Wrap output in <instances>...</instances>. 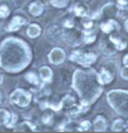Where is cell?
I'll return each mask as SVG.
<instances>
[{"instance_id":"1","label":"cell","mask_w":128,"mask_h":133,"mask_svg":"<svg viewBox=\"0 0 128 133\" xmlns=\"http://www.w3.org/2000/svg\"><path fill=\"white\" fill-rule=\"evenodd\" d=\"M31 59V49L23 39L9 36L0 42L1 68L7 73L17 74L22 72L29 66Z\"/></svg>"},{"instance_id":"2","label":"cell","mask_w":128,"mask_h":133,"mask_svg":"<svg viewBox=\"0 0 128 133\" xmlns=\"http://www.w3.org/2000/svg\"><path fill=\"white\" fill-rule=\"evenodd\" d=\"M72 88L77 93L80 104L85 106L94 104L103 92V85L99 82L98 72L91 66L74 71Z\"/></svg>"},{"instance_id":"3","label":"cell","mask_w":128,"mask_h":133,"mask_svg":"<svg viewBox=\"0 0 128 133\" xmlns=\"http://www.w3.org/2000/svg\"><path fill=\"white\" fill-rule=\"evenodd\" d=\"M107 103L119 116L128 119V90L113 89L106 94Z\"/></svg>"},{"instance_id":"4","label":"cell","mask_w":128,"mask_h":133,"mask_svg":"<svg viewBox=\"0 0 128 133\" xmlns=\"http://www.w3.org/2000/svg\"><path fill=\"white\" fill-rule=\"evenodd\" d=\"M98 58V55L93 52V51H84L80 50H74L71 51L69 59L72 63H75L77 65L81 66L82 68H89Z\"/></svg>"},{"instance_id":"5","label":"cell","mask_w":128,"mask_h":133,"mask_svg":"<svg viewBox=\"0 0 128 133\" xmlns=\"http://www.w3.org/2000/svg\"><path fill=\"white\" fill-rule=\"evenodd\" d=\"M9 101H10V104L16 108H27L32 101V94L28 90L18 88L9 95Z\"/></svg>"},{"instance_id":"6","label":"cell","mask_w":128,"mask_h":133,"mask_svg":"<svg viewBox=\"0 0 128 133\" xmlns=\"http://www.w3.org/2000/svg\"><path fill=\"white\" fill-rule=\"evenodd\" d=\"M120 12H121V9L117 4L113 2H108L104 4L99 10V12L97 13V18L101 20L110 19V18L117 19L120 16Z\"/></svg>"},{"instance_id":"7","label":"cell","mask_w":128,"mask_h":133,"mask_svg":"<svg viewBox=\"0 0 128 133\" xmlns=\"http://www.w3.org/2000/svg\"><path fill=\"white\" fill-rule=\"evenodd\" d=\"M48 62L51 64V65H54V66H60L62 65L65 59H66V54H65V50L62 48H59V46H55L53 48L52 50L49 51L47 56Z\"/></svg>"},{"instance_id":"8","label":"cell","mask_w":128,"mask_h":133,"mask_svg":"<svg viewBox=\"0 0 128 133\" xmlns=\"http://www.w3.org/2000/svg\"><path fill=\"white\" fill-rule=\"evenodd\" d=\"M100 29L101 31L105 34H110L112 32H118L120 30V27L118 22L116 21L115 18H110V19H105L102 20V22L100 23Z\"/></svg>"},{"instance_id":"9","label":"cell","mask_w":128,"mask_h":133,"mask_svg":"<svg viewBox=\"0 0 128 133\" xmlns=\"http://www.w3.org/2000/svg\"><path fill=\"white\" fill-rule=\"evenodd\" d=\"M46 37L50 42H58L63 37V29L57 24H50L46 29Z\"/></svg>"},{"instance_id":"10","label":"cell","mask_w":128,"mask_h":133,"mask_svg":"<svg viewBox=\"0 0 128 133\" xmlns=\"http://www.w3.org/2000/svg\"><path fill=\"white\" fill-rule=\"evenodd\" d=\"M99 50H101V52L104 54L105 56L112 57L114 56L118 50L115 49V46L113 45L111 41L109 39V37H104L99 42Z\"/></svg>"},{"instance_id":"11","label":"cell","mask_w":128,"mask_h":133,"mask_svg":"<svg viewBox=\"0 0 128 133\" xmlns=\"http://www.w3.org/2000/svg\"><path fill=\"white\" fill-rule=\"evenodd\" d=\"M26 19L23 16L20 15H15L11 18V20L9 21L6 27V31L8 32H15L17 30H19L23 25L26 24Z\"/></svg>"},{"instance_id":"12","label":"cell","mask_w":128,"mask_h":133,"mask_svg":"<svg viewBox=\"0 0 128 133\" xmlns=\"http://www.w3.org/2000/svg\"><path fill=\"white\" fill-rule=\"evenodd\" d=\"M114 76H115V74L112 71H110L108 68H106L105 66H101L100 68V71L98 72L99 82L102 84L103 86L112 83V81L114 80Z\"/></svg>"},{"instance_id":"13","label":"cell","mask_w":128,"mask_h":133,"mask_svg":"<svg viewBox=\"0 0 128 133\" xmlns=\"http://www.w3.org/2000/svg\"><path fill=\"white\" fill-rule=\"evenodd\" d=\"M92 128H93V131L95 132H105L108 128L107 119L102 115H97L93 120Z\"/></svg>"},{"instance_id":"14","label":"cell","mask_w":128,"mask_h":133,"mask_svg":"<svg viewBox=\"0 0 128 133\" xmlns=\"http://www.w3.org/2000/svg\"><path fill=\"white\" fill-rule=\"evenodd\" d=\"M73 12L77 17L80 18H87L90 14V9L86 3L84 2H77L73 7Z\"/></svg>"},{"instance_id":"15","label":"cell","mask_w":128,"mask_h":133,"mask_svg":"<svg viewBox=\"0 0 128 133\" xmlns=\"http://www.w3.org/2000/svg\"><path fill=\"white\" fill-rule=\"evenodd\" d=\"M38 76L44 84H50L53 79V71L48 66H42L38 70Z\"/></svg>"},{"instance_id":"16","label":"cell","mask_w":128,"mask_h":133,"mask_svg":"<svg viewBox=\"0 0 128 133\" xmlns=\"http://www.w3.org/2000/svg\"><path fill=\"white\" fill-rule=\"evenodd\" d=\"M43 11H44V4L40 0H35L28 5V12L32 16H40V15H42Z\"/></svg>"},{"instance_id":"17","label":"cell","mask_w":128,"mask_h":133,"mask_svg":"<svg viewBox=\"0 0 128 133\" xmlns=\"http://www.w3.org/2000/svg\"><path fill=\"white\" fill-rule=\"evenodd\" d=\"M13 130L15 132H35L37 130V126L31 121H23L16 125Z\"/></svg>"},{"instance_id":"18","label":"cell","mask_w":128,"mask_h":133,"mask_svg":"<svg viewBox=\"0 0 128 133\" xmlns=\"http://www.w3.org/2000/svg\"><path fill=\"white\" fill-rule=\"evenodd\" d=\"M108 37H109V39L113 43V45L115 46V49L118 50V51L124 50L127 48V42L124 41L123 38L119 37L116 33H110V35Z\"/></svg>"},{"instance_id":"19","label":"cell","mask_w":128,"mask_h":133,"mask_svg":"<svg viewBox=\"0 0 128 133\" xmlns=\"http://www.w3.org/2000/svg\"><path fill=\"white\" fill-rule=\"evenodd\" d=\"M42 33V28L38 23H30L26 28V34L29 38H37Z\"/></svg>"},{"instance_id":"20","label":"cell","mask_w":128,"mask_h":133,"mask_svg":"<svg viewBox=\"0 0 128 133\" xmlns=\"http://www.w3.org/2000/svg\"><path fill=\"white\" fill-rule=\"evenodd\" d=\"M89 110V106H85V105H82V104H74L71 108L68 110V114L69 116L71 117H79V115L81 114H85Z\"/></svg>"},{"instance_id":"21","label":"cell","mask_w":128,"mask_h":133,"mask_svg":"<svg viewBox=\"0 0 128 133\" xmlns=\"http://www.w3.org/2000/svg\"><path fill=\"white\" fill-rule=\"evenodd\" d=\"M81 38H82V42H84L86 44H90V43L95 42L96 31L93 30V28H91V29H84L82 31V33H81Z\"/></svg>"},{"instance_id":"22","label":"cell","mask_w":128,"mask_h":133,"mask_svg":"<svg viewBox=\"0 0 128 133\" xmlns=\"http://www.w3.org/2000/svg\"><path fill=\"white\" fill-rule=\"evenodd\" d=\"M127 127V122L123 118L115 119L111 124V130L113 132H123Z\"/></svg>"},{"instance_id":"23","label":"cell","mask_w":128,"mask_h":133,"mask_svg":"<svg viewBox=\"0 0 128 133\" xmlns=\"http://www.w3.org/2000/svg\"><path fill=\"white\" fill-rule=\"evenodd\" d=\"M60 103H61V105H62V109L69 110L74 104H76V100H75V98L72 96L71 94H66L65 96L62 97Z\"/></svg>"},{"instance_id":"24","label":"cell","mask_w":128,"mask_h":133,"mask_svg":"<svg viewBox=\"0 0 128 133\" xmlns=\"http://www.w3.org/2000/svg\"><path fill=\"white\" fill-rule=\"evenodd\" d=\"M24 77H25V80L29 84H31L33 86H36V87H39L40 78L38 74H36L34 72H28Z\"/></svg>"},{"instance_id":"25","label":"cell","mask_w":128,"mask_h":133,"mask_svg":"<svg viewBox=\"0 0 128 133\" xmlns=\"http://www.w3.org/2000/svg\"><path fill=\"white\" fill-rule=\"evenodd\" d=\"M11 112H9L7 109L0 108V126H6L10 120Z\"/></svg>"},{"instance_id":"26","label":"cell","mask_w":128,"mask_h":133,"mask_svg":"<svg viewBox=\"0 0 128 133\" xmlns=\"http://www.w3.org/2000/svg\"><path fill=\"white\" fill-rule=\"evenodd\" d=\"M92 128V123L89 120H83L79 123V126L77 127V130L80 132H87Z\"/></svg>"},{"instance_id":"27","label":"cell","mask_w":128,"mask_h":133,"mask_svg":"<svg viewBox=\"0 0 128 133\" xmlns=\"http://www.w3.org/2000/svg\"><path fill=\"white\" fill-rule=\"evenodd\" d=\"M50 4L55 8L62 9L67 7L69 4V0H50Z\"/></svg>"},{"instance_id":"28","label":"cell","mask_w":128,"mask_h":133,"mask_svg":"<svg viewBox=\"0 0 128 133\" xmlns=\"http://www.w3.org/2000/svg\"><path fill=\"white\" fill-rule=\"evenodd\" d=\"M53 119H54V115L52 114V113H45L43 116H42V122H43V124L46 125V126H50V125H52L53 123Z\"/></svg>"},{"instance_id":"29","label":"cell","mask_w":128,"mask_h":133,"mask_svg":"<svg viewBox=\"0 0 128 133\" xmlns=\"http://www.w3.org/2000/svg\"><path fill=\"white\" fill-rule=\"evenodd\" d=\"M17 122H18V116H17V114H15V113H11L10 120H9L8 124L6 125L5 127H7L8 129H13L16 125L18 124Z\"/></svg>"},{"instance_id":"30","label":"cell","mask_w":128,"mask_h":133,"mask_svg":"<svg viewBox=\"0 0 128 133\" xmlns=\"http://www.w3.org/2000/svg\"><path fill=\"white\" fill-rule=\"evenodd\" d=\"M119 74L121 79L128 81V66H123L119 71Z\"/></svg>"},{"instance_id":"31","label":"cell","mask_w":128,"mask_h":133,"mask_svg":"<svg viewBox=\"0 0 128 133\" xmlns=\"http://www.w3.org/2000/svg\"><path fill=\"white\" fill-rule=\"evenodd\" d=\"M74 26H75V22L73 19H66L63 22L64 29H71V28H74Z\"/></svg>"},{"instance_id":"32","label":"cell","mask_w":128,"mask_h":133,"mask_svg":"<svg viewBox=\"0 0 128 133\" xmlns=\"http://www.w3.org/2000/svg\"><path fill=\"white\" fill-rule=\"evenodd\" d=\"M116 4L120 7L121 10H126V8L128 7V0H116Z\"/></svg>"},{"instance_id":"33","label":"cell","mask_w":128,"mask_h":133,"mask_svg":"<svg viewBox=\"0 0 128 133\" xmlns=\"http://www.w3.org/2000/svg\"><path fill=\"white\" fill-rule=\"evenodd\" d=\"M83 26H84V29H91V28H93V21L92 20L84 21L83 22Z\"/></svg>"},{"instance_id":"34","label":"cell","mask_w":128,"mask_h":133,"mask_svg":"<svg viewBox=\"0 0 128 133\" xmlns=\"http://www.w3.org/2000/svg\"><path fill=\"white\" fill-rule=\"evenodd\" d=\"M122 64H123V66H128V54H126L123 58H122Z\"/></svg>"},{"instance_id":"35","label":"cell","mask_w":128,"mask_h":133,"mask_svg":"<svg viewBox=\"0 0 128 133\" xmlns=\"http://www.w3.org/2000/svg\"><path fill=\"white\" fill-rule=\"evenodd\" d=\"M124 28H125V30H126V32L128 33V17L124 20Z\"/></svg>"},{"instance_id":"36","label":"cell","mask_w":128,"mask_h":133,"mask_svg":"<svg viewBox=\"0 0 128 133\" xmlns=\"http://www.w3.org/2000/svg\"><path fill=\"white\" fill-rule=\"evenodd\" d=\"M3 81H4V77H3L2 74H0V85L3 83Z\"/></svg>"},{"instance_id":"37","label":"cell","mask_w":128,"mask_h":133,"mask_svg":"<svg viewBox=\"0 0 128 133\" xmlns=\"http://www.w3.org/2000/svg\"><path fill=\"white\" fill-rule=\"evenodd\" d=\"M2 103V94H1V92H0V104Z\"/></svg>"},{"instance_id":"38","label":"cell","mask_w":128,"mask_h":133,"mask_svg":"<svg viewBox=\"0 0 128 133\" xmlns=\"http://www.w3.org/2000/svg\"><path fill=\"white\" fill-rule=\"evenodd\" d=\"M125 131H126V132H128V126H127V127H126V129H125Z\"/></svg>"},{"instance_id":"39","label":"cell","mask_w":128,"mask_h":133,"mask_svg":"<svg viewBox=\"0 0 128 133\" xmlns=\"http://www.w3.org/2000/svg\"><path fill=\"white\" fill-rule=\"evenodd\" d=\"M79 1H88V0H79Z\"/></svg>"},{"instance_id":"40","label":"cell","mask_w":128,"mask_h":133,"mask_svg":"<svg viewBox=\"0 0 128 133\" xmlns=\"http://www.w3.org/2000/svg\"><path fill=\"white\" fill-rule=\"evenodd\" d=\"M0 68H1V62H0Z\"/></svg>"}]
</instances>
